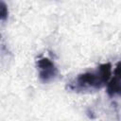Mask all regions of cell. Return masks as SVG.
Here are the masks:
<instances>
[{
  "label": "cell",
  "mask_w": 121,
  "mask_h": 121,
  "mask_svg": "<svg viewBox=\"0 0 121 121\" xmlns=\"http://www.w3.org/2000/svg\"><path fill=\"white\" fill-rule=\"evenodd\" d=\"M37 69L40 79L44 82L52 81L58 75V69L48 58H41L37 60Z\"/></svg>",
  "instance_id": "obj_2"
},
{
  "label": "cell",
  "mask_w": 121,
  "mask_h": 121,
  "mask_svg": "<svg viewBox=\"0 0 121 121\" xmlns=\"http://www.w3.org/2000/svg\"><path fill=\"white\" fill-rule=\"evenodd\" d=\"M8 15H9L8 6L6 5L5 2L0 1V22L5 21L8 18Z\"/></svg>",
  "instance_id": "obj_4"
},
{
  "label": "cell",
  "mask_w": 121,
  "mask_h": 121,
  "mask_svg": "<svg viewBox=\"0 0 121 121\" xmlns=\"http://www.w3.org/2000/svg\"><path fill=\"white\" fill-rule=\"evenodd\" d=\"M112 76L111 63H103L95 70L88 71L78 75L71 82L70 88L76 91L81 90H97L108 83Z\"/></svg>",
  "instance_id": "obj_1"
},
{
  "label": "cell",
  "mask_w": 121,
  "mask_h": 121,
  "mask_svg": "<svg viewBox=\"0 0 121 121\" xmlns=\"http://www.w3.org/2000/svg\"><path fill=\"white\" fill-rule=\"evenodd\" d=\"M107 93L110 96L118 95L120 94V73H119V62L117 63L113 76L110 78L107 83Z\"/></svg>",
  "instance_id": "obj_3"
}]
</instances>
